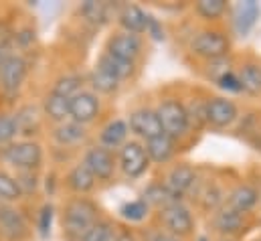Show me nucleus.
Wrapping results in <instances>:
<instances>
[{"instance_id": "f257e3e1", "label": "nucleus", "mask_w": 261, "mask_h": 241, "mask_svg": "<svg viewBox=\"0 0 261 241\" xmlns=\"http://www.w3.org/2000/svg\"><path fill=\"white\" fill-rule=\"evenodd\" d=\"M61 221L67 237L71 241H77L93 223L99 221V209L87 197H73L63 205Z\"/></svg>"}, {"instance_id": "f03ea898", "label": "nucleus", "mask_w": 261, "mask_h": 241, "mask_svg": "<svg viewBox=\"0 0 261 241\" xmlns=\"http://www.w3.org/2000/svg\"><path fill=\"white\" fill-rule=\"evenodd\" d=\"M158 120L162 126V132L166 136H170L172 140H180L191 132V120H189V112H187V104H182L176 98H166L158 104L156 108Z\"/></svg>"}, {"instance_id": "7ed1b4c3", "label": "nucleus", "mask_w": 261, "mask_h": 241, "mask_svg": "<svg viewBox=\"0 0 261 241\" xmlns=\"http://www.w3.org/2000/svg\"><path fill=\"white\" fill-rule=\"evenodd\" d=\"M156 215H158L160 229L170 233V235H176V237L185 239V237H191L195 233V217H193L191 209L182 201L172 203V205L160 209Z\"/></svg>"}, {"instance_id": "20e7f679", "label": "nucleus", "mask_w": 261, "mask_h": 241, "mask_svg": "<svg viewBox=\"0 0 261 241\" xmlns=\"http://www.w3.org/2000/svg\"><path fill=\"white\" fill-rule=\"evenodd\" d=\"M191 51L196 57L206 61L223 59L229 57L231 51V39L217 29H204L200 33H196L191 41Z\"/></svg>"}, {"instance_id": "39448f33", "label": "nucleus", "mask_w": 261, "mask_h": 241, "mask_svg": "<svg viewBox=\"0 0 261 241\" xmlns=\"http://www.w3.org/2000/svg\"><path fill=\"white\" fill-rule=\"evenodd\" d=\"M116 158H118V168L130 181L142 179L148 173V168H150V158L146 154L144 142H140V140H128L120 148Z\"/></svg>"}, {"instance_id": "423d86ee", "label": "nucleus", "mask_w": 261, "mask_h": 241, "mask_svg": "<svg viewBox=\"0 0 261 241\" xmlns=\"http://www.w3.org/2000/svg\"><path fill=\"white\" fill-rule=\"evenodd\" d=\"M2 158L16 171H37L43 164V148L35 140L12 142L4 148Z\"/></svg>"}, {"instance_id": "0eeeda50", "label": "nucleus", "mask_w": 261, "mask_h": 241, "mask_svg": "<svg viewBox=\"0 0 261 241\" xmlns=\"http://www.w3.org/2000/svg\"><path fill=\"white\" fill-rule=\"evenodd\" d=\"M81 164L93 175V179L97 182H106L112 181V177L116 175L118 171V158L112 150L103 148V146H91L85 154H83V160Z\"/></svg>"}, {"instance_id": "6e6552de", "label": "nucleus", "mask_w": 261, "mask_h": 241, "mask_svg": "<svg viewBox=\"0 0 261 241\" xmlns=\"http://www.w3.org/2000/svg\"><path fill=\"white\" fill-rule=\"evenodd\" d=\"M237 118H239V108L233 100H229L225 95H215V98H208L204 102L206 126L217 128V130H225V128L233 126Z\"/></svg>"}, {"instance_id": "1a4fd4ad", "label": "nucleus", "mask_w": 261, "mask_h": 241, "mask_svg": "<svg viewBox=\"0 0 261 241\" xmlns=\"http://www.w3.org/2000/svg\"><path fill=\"white\" fill-rule=\"evenodd\" d=\"M128 128H130V134L136 136V140L140 142H148L162 132V126L158 120V114H156V108H138V110H132L130 116H128Z\"/></svg>"}, {"instance_id": "9d476101", "label": "nucleus", "mask_w": 261, "mask_h": 241, "mask_svg": "<svg viewBox=\"0 0 261 241\" xmlns=\"http://www.w3.org/2000/svg\"><path fill=\"white\" fill-rule=\"evenodd\" d=\"M101 112V100L91 89H81L69 102V120L87 126L95 120Z\"/></svg>"}, {"instance_id": "9b49d317", "label": "nucleus", "mask_w": 261, "mask_h": 241, "mask_svg": "<svg viewBox=\"0 0 261 241\" xmlns=\"http://www.w3.org/2000/svg\"><path fill=\"white\" fill-rule=\"evenodd\" d=\"M106 51L114 57H120V59L134 61L142 55L144 51V43H142V37L138 35H132V33H124V31H118L114 33L110 39H108V45H106Z\"/></svg>"}, {"instance_id": "f8f14e48", "label": "nucleus", "mask_w": 261, "mask_h": 241, "mask_svg": "<svg viewBox=\"0 0 261 241\" xmlns=\"http://www.w3.org/2000/svg\"><path fill=\"white\" fill-rule=\"evenodd\" d=\"M27 77V61L20 55H6L0 67V87L6 93H16Z\"/></svg>"}, {"instance_id": "ddd939ff", "label": "nucleus", "mask_w": 261, "mask_h": 241, "mask_svg": "<svg viewBox=\"0 0 261 241\" xmlns=\"http://www.w3.org/2000/svg\"><path fill=\"white\" fill-rule=\"evenodd\" d=\"M29 233L24 215L12 205H0V235L10 241H22Z\"/></svg>"}, {"instance_id": "4468645a", "label": "nucleus", "mask_w": 261, "mask_h": 241, "mask_svg": "<svg viewBox=\"0 0 261 241\" xmlns=\"http://www.w3.org/2000/svg\"><path fill=\"white\" fill-rule=\"evenodd\" d=\"M231 20H233V31L239 37H247L253 27L257 25L261 16V6L255 0H245V2H237L231 8Z\"/></svg>"}, {"instance_id": "2eb2a0df", "label": "nucleus", "mask_w": 261, "mask_h": 241, "mask_svg": "<svg viewBox=\"0 0 261 241\" xmlns=\"http://www.w3.org/2000/svg\"><path fill=\"white\" fill-rule=\"evenodd\" d=\"M196 171L195 166H191L189 162H178L174 164L168 173H166V179H164V184L178 197L182 199L185 195H189L196 184Z\"/></svg>"}, {"instance_id": "dca6fc26", "label": "nucleus", "mask_w": 261, "mask_h": 241, "mask_svg": "<svg viewBox=\"0 0 261 241\" xmlns=\"http://www.w3.org/2000/svg\"><path fill=\"white\" fill-rule=\"evenodd\" d=\"M257 203H259L257 188H253L251 184H237L227 192L223 205L233 209V211H237V213H241V215H247L257 207Z\"/></svg>"}, {"instance_id": "f3484780", "label": "nucleus", "mask_w": 261, "mask_h": 241, "mask_svg": "<svg viewBox=\"0 0 261 241\" xmlns=\"http://www.w3.org/2000/svg\"><path fill=\"white\" fill-rule=\"evenodd\" d=\"M130 140V128L124 118H114L110 120L99 132V146L108 150H120L126 142Z\"/></svg>"}, {"instance_id": "a211bd4d", "label": "nucleus", "mask_w": 261, "mask_h": 241, "mask_svg": "<svg viewBox=\"0 0 261 241\" xmlns=\"http://www.w3.org/2000/svg\"><path fill=\"white\" fill-rule=\"evenodd\" d=\"M144 148L150 158V164H168L176 154V140H172L166 134H160L144 142Z\"/></svg>"}, {"instance_id": "6ab92c4d", "label": "nucleus", "mask_w": 261, "mask_h": 241, "mask_svg": "<svg viewBox=\"0 0 261 241\" xmlns=\"http://www.w3.org/2000/svg\"><path fill=\"white\" fill-rule=\"evenodd\" d=\"M213 225H215V229L221 235H227V239H229L231 235H237V233L243 231V227H245V215H241V213H237V211H233V209H229V207L223 205V207H219L215 211Z\"/></svg>"}, {"instance_id": "aec40b11", "label": "nucleus", "mask_w": 261, "mask_h": 241, "mask_svg": "<svg viewBox=\"0 0 261 241\" xmlns=\"http://www.w3.org/2000/svg\"><path fill=\"white\" fill-rule=\"evenodd\" d=\"M146 22H148V12L142 10L136 4H126L118 12V25L122 27L124 33H132V35L142 37L144 31H146Z\"/></svg>"}, {"instance_id": "412c9836", "label": "nucleus", "mask_w": 261, "mask_h": 241, "mask_svg": "<svg viewBox=\"0 0 261 241\" xmlns=\"http://www.w3.org/2000/svg\"><path fill=\"white\" fill-rule=\"evenodd\" d=\"M142 199L148 203L150 209H156V211H160V209H164V207H168V205H172V203L182 201V199H178V197L164 184V181L150 182V184L144 188Z\"/></svg>"}, {"instance_id": "4be33fe9", "label": "nucleus", "mask_w": 261, "mask_h": 241, "mask_svg": "<svg viewBox=\"0 0 261 241\" xmlns=\"http://www.w3.org/2000/svg\"><path fill=\"white\" fill-rule=\"evenodd\" d=\"M95 67L103 69L106 73H110L112 77H116L120 83H124L126 79H130L132 75L136 73V63L134 61H126V59H120V57H114L110 55L108 51H103L99 55V59L95 63Z\"/></svg>"}, {"instance_id": "5701e85b", "label": "nucleus", "mask_w": 261, "mask_h": 241, "mask_svg": "<svg viewBox=\"0 0 261 241\" xmlns=\"http://www.w3.org/2000/svg\"><path fill=\"white\" fill-rule=\"evenodd\" d=\"M87 138V130L85 126L77 124V122L67 120L63 124H57L55 130H53V140L63 146V148H71V146H77L81 144L83 140Z\"/></svg>"}, {"instance_id": "b1692460", "label": "nucleus", "mask_w": 261, "mask_h": 241, "mask_svg": "<svg viewBox=\"0 0 261 241\" xmlns=\"http://www.w3.org/2000/svg\"><path fill=\"white\" fill-rule=\"evenodd\" d=\"M65 184L71 192H75V195H79V197H85L87 192H91V190L95 188L97 181H95L93 175L79 162V164H75V166L67 173Z\"/></svg>"}, {"instance_id": "393cba45", "label": "nucleus", "mask_w": 261, "mask_h": 241, "mask_svg": "<svg viewBox=\"0 0 261 241\" xmlns=\"http://www.w3.org/2000/svg\"><path fill=\"white\" fill-rule=\"evenodd\" d=\"M69 102L63 95L55 93V91H49L45 95V102H43V114L45 118L55 124H63L69 120Z\"/></svg>"}, {"instance_id": "a878e982", "label": "nucleus", "mask_w": 261, "mask_h": 241, "mask_svg": "<svg viewBox=\"0 0 261 241\" xmlns=\"http://www.w3.org/2000/svg\"><path fill=\"white\" fill-rule=\"evenodd\" d=\"M14 120H16L18 134H22V136L39 134V128H41V112H39V108L24 106L14 114Z\"/></svg>"}, {"instance_id": "bb28decb", "label": "nucleus", "mask_w": 261, "mask_h": 241, "mask_svg": "<svg viewBox=\"0 0 261 241\" xmlns=\"http://www.w3.org/2000/svg\"><path fill=\"white\" fill-rule=\"evenodd\" d=\"M241 87L249 95H259L261 93V65L257 63H245L237 69Z\"/></svg>"}, {"instance_id": "cd10ccee", "label": "nucleus", "mask_w": 261, "mask_h": 241, "mask_svg": "<svg viewBox=\"0 0 261 241\" xmlns=\"http://www.w3.org/2000/svg\"><path fill=\"white\" fill-rule=\"evenodd\" d=\"M89 83H91V91L93 93H103V95H112V93H116L118 89H120V81L116 79V77H112L110 73H106L103 69H99V67H93V71H91V75H89Z\"/></svg>"}, {"instance_id": "c85d7f7f", "label": "nucleus", "mask_w": 261, "mask_h": 241, "mask_svg": "<svg viewBox=\"0 0 261 241\" xmlns=\"http://www.w3.org/2000/svg\"><path fill=\"white\" fill-rule=\"evenodd\" d=\"M150 211H152V209L148 207V203H146L144 199H134V201L124 203L118 213H120V217H122L124 221H128V223H142V221L148 219Z\"/></svg>"}, {"instance_id": "c756f323", "label": "nucleus", "mask_w": 261, "mask_h": 241, "mask_svg": "<svg viewBox=\"0 0 261 241\" xmlns=\"http://www.w3.org/2000/svg\"><path fill=\"white\" fill-rule=\"evenodd\" d=\"M229 10V4L225 0H198L195 4V12L206 22L219 20Z\"/></svg>"}, {"instance_id": "7c9ffc66", "label": "nucleus", "mask_w": 261, "mask_h": 241, "mask_svg": "<svg viewBox=\"0 0 261 241\" xmlns=\"http://www.w3.org/2000/svg\"><path fill=\"white\" fill-rule=\"evenodd\" d=\"M116 239V231L112 227L110 221L99 219L97 223H93L77 241H114Z\"/></svg>"}, {"instance_id": "2f4dec72", "label": "nucleus", "mask_w": 261, "mask_h": 241, "mask_svg": "<svg viewBox=\"0 0 261 241\" xmlns=\"http://www.w3.org/2000/svg\"><path fill=\"white\" fill-rule=\"evenodd\" d=\"M18 199H22V190H20L16 179L12 175L0 171V201H4L6 205H10V203H14Z\"/></svg>"}, {"instance_id": "473e14b6", "label": "nucleus", "mask_w": 261, "mask_h": 241, "mask_svg": "<svg viewBox=\"0 0 261 241\" xmlns=\"http://www.w3.org/2000/svg\"><path fill=\"white\" fill-rule=\"evenodd\" d=\"M81 85H83V79L79 75H63V77H59L55 81L51 91H55V93L63 95L67 100H71L73 95H77L81 91Z\"/></svg>"}, {"instance_id": "72a5a7b5", "label": "nucleus", "mask_w": 261, "mask_h": 241, "mask_svg": "<svg viewBox=\"0 0 261 241\" xmlns=\"http://www.w3.org/2000/svg\"><path fill=\"white\" fill-rule=\"evenodd\" d=\"M81 14L89 22H93V25H103L108 20V16H110V6L106 2H93V0H89V2L81 4Z\"/></svg>"}, {"instance_id": "f704fd0d", "label": "nucleus", "mask_w": 261, "mask_h": 241, "mask_svg": "<svg viewBox=\"0 0 261 241\" xmlns=\"http://www.w3.org/2000/svg\"><path fill=\"white\" fill-rule=\"evenodd\" d=\"M18 136L16 120L12 114H0V146H10Z\"/></svg>"}, {"instance_id": "c9c22d12", "label": "nucleus", "mask_w": 261, "mask_h": 241, "mask_svg": "<svg viewBox=\"0 0 261 241\" xmlns=\"http://www.w3.org/2000/svg\"><path fill=\"white\" fill-rule=\"evenodd\" d=\"M53 217H55V207L53 205H43L39 211V219H37V229L41 233V237H49L51 227H53Z\"/></svg>"}, {"instance_id": "e433bc0d", "label": "nucleus", "mask_w": 261, "mask_h": 241, "mask_svg": "<svg viewBox=\"0 0 261 241\" xmlns=\"http://www.w3.org/2000/svg\"><path fill=\"white\" fill-rule=\"evenodd\" d=\"M215 83H217L219 89H223V91H227V93H241V91H243L241 81H239V75H237L235 69L229 71V73H225V75H221Z\"/></svg>"}, {"instance_id": "4c0bfd02", "label": "nucleus", "mask_w": 261, "mask_h": 241, "mask_svg": "<svg viewBox=\"0 0 261 241\" xmlns=\"http://www.w3.org/2000/svg\"><path fill=\"white\" fill-rule=\"evenodd\" d=\"M16 182L22 190V195H29V192H35L39 188V177L35 171H16Z\"/></svg>"}, {"instance_id": "58836bf2", "label": "nucleus", "mask_w": 261, "mask_h": 241, "mask_svg": "<svg viewBox=\"0 0 261 241\" xmlns=\"http://www.w3.org/2000/svg\"><path fill=\"white\" fill-rule=\"evenodd\" d=\"M229 71H233V63H231L229 57L208 61V65H206V75H208L213 81H217L221 75H225V73H229Z\"/></svg>"}, {"instance_id": "ea45409f", "label": "nucleus", "mask_w": 261, "mask_h": 241, "mask_svg": "<svg viewBox=\"0 0 261 241\" xmlns=\"http://www.w3.org/2000/svg\"><path fill=\"white\" fill-rule=\"evenodd\" d=\"M150 39H154V41H164L166 39V35H164V27L160 25V20L158 18H154L152 14H148V22H146V31H144Z\"/></svg>"}, {"instance_id": "a19ab883", "label": "nucleus", "mask_w": 261, "mask_h": 241, "mask_svg": "<svg viewBox=\"0 0 261 241\" xmlns=\"http://www.w3.org/2000/svg\"><path fill=\"white\" fill-rule=\"evenodd\" d=\"M146 241H182V239L176 237V235H170V233H166L162 229H154V231H150V235H148Z\"/></svg>"}, {"instance_id": "79ce46f5", "label": "nucleus", "mask_w": 261, "mask_h": 241, "mask_svg": "<svg viewBox=\"0 0 261 241\" xmlns=\"http://www.w3.org/2000/svg\"><path fill=\"white\" fill-rule=\"evenodd\" d=\"M114 241H138V237L130 233V231H120V233H116V239Z\"/></svg>"}, {"instance_id": "37998d69", "label": "nucleus", "mask_w": 261, "mask_h": 241, "mask_svg": "<svg viewBox=\"0 0 261 241\" xmlns=\"http://www.w3.org/2000/svg\"><path fill=\"white\" fill-rule=\"evenodd\" d=\"M4 57H6V55H4V53H2V49H0V67H2V61H4Z\"/></svg>"}, {"instance_id": "c03bdc74", "label": "nucleus", "mask_w": 261, "mask_h": 241, "mask_svg": "<svg viewBox=\"0 0 261 241\" xmlns=\"http://www.w3.org/2000/svg\"><path fill=\"white\" fill-rule=\"evenodd\" d=\"M196 241H208V239H206L204 235H200V237H198V239H196Z\"/></svg>"}, {"instance_id": "a18cd8bd", "label": "nucleus", "mask_w": 261, "mask_h": 241, "mask_svg": "<svg viewBox=\"0 0 261 241\" xmlns=\"http://www.w3.org/2000/svg\"><path fill=\"white\" fill-rule=\"evenodd\" d=\"M221 241H233V239H221Z\"/></svg>"}, {"instance_id": "49530a36", "label": "nucleus", "mask_w": 261, "mask_h": 241, "mask_svg": "<svg viewBox=\"0 0 261 241\" xmlns=\"http://www.w3.org/2000/svg\"><path fill=\"white\" fill-rule=\"evenodd\" d=\"M257 241H261V239H257Z\"/></svg>"}]
</instances>
